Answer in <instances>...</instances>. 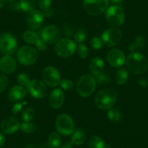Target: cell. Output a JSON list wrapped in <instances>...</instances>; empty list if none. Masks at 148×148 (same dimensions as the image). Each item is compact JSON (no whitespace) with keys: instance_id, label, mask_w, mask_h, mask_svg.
<instances>
[{"instance_id":"cell-17","label":"cell","mask_w":148,"mask_h":148,"mask_svg":"<svg viewBox=\"0 0 148 148\" xmlns=\"http://www.w3.org/2000/svg\"><path fill=\"white\" fill-rule=\"evenodd\" d=\"M17 68V62L11 55H5L0 59V71L10 74L15 72Z\"/></svg>"},{"instance_id":"cell-51","label":"cell","mask_w":148,"mask_h":148,"mask_svg":"<svg viewBox=\"0 0 148 148\" xmlns=\"http://www.w3.org/2000/svg\"><path fill=\"white\" fill-rule=\"evenodd\" d=\"M15 0H7V2H10V3H13V2H15Z\"/></svg>"},{"instance_id":"cell-8","label":"cell","mask_w":148,"mask_h":148,"mask_svg":"<svg viewBox=\"0 0 148 148\" xmlns=\"http://www.w3.org/2000/svg\"><path fill=\"white\" fill-rule=\"evenodd\" d=\"M55 127L60 134L64 136H68L72 134L74 132L73 121L68 114H60L57 118Z\"/></svg>"},{"instance_id":"cell-49","label":"cell","mask_w":148,"mask_h":148,"mask_svg":"<svg viewBox=\"0 0 148 148\" xmlns=\"http://www.w3.org/2000/svg\"><path fill=\"white\" fill-rule=\"evenodd\" d=\"M71 145H64V146L60 147L59 148H71Z\"/></svg>"},{"instance_id":"cell-23","label":"cell","mask_w":148,"mask_h":148,"mask_svg":"<svg viewBox=\"0 0 148 148\" xmlns=\"http://www.w3.org/2000/svg\"><path fill=\"white\" fill-rule=\"evenodd\" d=\"M41 37L39 36L36 33L34 32L33 31H27L23 34V39L25 42L31 45H36L39 40Z\"/></svg>"},{"instance_id":"cell-3","label":"cell","mask_w":148,"mask_h":148,"mask_svg":"<svg viewBox=\"0 0 148 148\" xmlns=\"http://www.w3.org/2000/svg\"><path fill=\"white\" fill-rule=\"evenodd\" d=\"M96 81L90 74L84 75L79 79L77 84V92L82 97H88L95 90Z\"/></svg>"},{"instance_id":"cell-35","label":"cell","mask_w":148,"mask_h":148,"mask_svg":"<svg viewBox=\"0 0 148 148\" xmlns=\"http://www.w3.org/2000/svg\"><path fill=\"white\" fill-rule=\"evenodd\" d=\"M60 86L65 91H71L73 88V83L71 79H65L60 82Z\"/></svg>"},{"instance_id":"cell-26","label":"cell","mask_w":148,"mask_h":148,"mask_svg":"<svg viewBox=\"0 0 148 148\" xmlns=\"http://www.w3.org/2000/svg\"><path fill=\"white\" fill-rule=\"evenodd\" d=\"M36 5V0H21L20 2L21 9L23 10L24 12H27L34 10Z\"/></svg>"},{"instance_id":"cell-15","label":"cell","mask_w":148,"mask_h":148,"mask_svg":"<svg viewBox=\"0 0 148 148\" xmlns=\"http://www.w3.org/2000/svg\"><path fill=\"white\" fill-rule=\"evenodd\" d=\"M107 60L111 66L121 68L126 61L124 53L119 49H113L109 51L107 55Z\"/></svg>"},{"instance_id":"cell-29","label":"cell","mask_w":148,"mask_h":148,"mask_svg":"<svg viewBox=\"0 0 148 148\" xmlns=\"http://www.w3.org/2000/svg\"><path fill=\"white\" fill-rule=\"evenodd\" d=\"M95 81L100 85H106L110 82L111 79L108 73H100L98 75H96L95 77Z\"/></svg>"},{"instance_id":"cell-39","label":"cell","mask_w":148,"mask_h":148,"mask_svg":"<svg viewBox=\"0 0 148 148\" xmlns=\"http://www.w3.org/2000/svg\"><path fill=\"white\" fill-rule=\"evenodd\" d=\"M36 46L37 49H39V51H44L45 49H47V43L45 42L42 38L39 39V40L38 41L36 44Z\"/></svg>"},{"instance_id":"cell-38","label":"cell","mask_w":148,"mask_h":148,"mask_svg":"<svg viewBox=\"0 0 148 148\" xmlns=\"http://www.w3.org/2000/svg\"><path fill=\"white\" fill-rule=\"evenodd\" d=\"M51 4H52V0H39L38 2V5L42 10L50 8Z\"/></svg>"},{"instance_id":"cell-2","label":"cell","mask_w":148,"mask_h":148,"mask_svg":"<svg viewBox=\"0 0 148 148\" xmlns=\"http://www.w3.org/2000/svg\"><path fill=\"white\" fill-rule=\"evenodd\" d=\"M118 98V92L113 89H103L95 97V105L100 110H109L114 105Z\"/></svg>"},{"instance_id":"cell-12","label":"cell","mask_w":148,"mask_h":148,"mask_svg":"<svg viewBox=\"0 0 148 148\" xmlns=\"http://www.w3.org/2000/svg\"><path fill=\"white\" fill-rule=\"evenodd\" d=\"M41 38L47 44L57 43L61 38L60 30L56 25H47L42 30Z\"/></svg>"},{"instance_id":"cell-33","label":"cell","mask_w":148,"mask_h":148,"mask_svg":"<svg viewBox=\"0 0 148 148\" xmlns=\"http://www.w3.org/2000/svg\"><path fill=\"white\" fill-rule=\"evenodd\" d=\"M17 80L18 82L21 85V86H27L29 84L30 78L29 76L25 73H20L18 76H17Z\"/></svg>"},{"instance_id":"cell-16","label":"cell","mask_w":148,"mask_h":148,"mask_svg":"<svg viewBox=\"0 0 148 148\" xmlns=\"http://www.w3.org/2000/svg\"><path fill=\"white\" fill-rule=\"evenodd\" d=\"M21 127L19 120L13 116H8L5 118L1 123V129L3 132L8 134L15 133Z\"/></svg>"},{"instance_id":"cell-4","label":"cell","mask_w":148,"mask_h":148,"mask_svg":"<svg viewBox=\"0 0 148 148\" xmlns=\"http://www.w3.org/2000/svg\"><path fill=\"white\" fill-rule=\"evenodd\" d=\"M18 49L15 37L10 33L0 34V52L5 55H12Z\"/></svg>"},{"instance_id":"cell-41","label":"cell","mask_w":148,"mask_h":148,"mask_svg":"<svg viewBox=\"0 0 148 148\" xmlns=\"http://www.w3.org/2000/svg\"><path fill=\"white\" fill-rule=\"evenodd\" d=\"M24 104H22L21 102H18V103H15L12 108V113H13L14 114H17V113H20V112L21 111V110H22L23 106Z\"/></svg>"},{"instance_id":"cell-30","label":"cell","mask_w":148,"mask_h":148,"mask_svg":"<svg viewBox=\"0 0 148 148\" xmlns=\"http://www.w3.org/2000/svg\"><path fill=\"white\" fill-rule=\"evenodd\" d=\"M49 144L53 148L58 147L60 145L61 143V138L60 135L57 133H52L49 134V138H48Z\"/></svg>"},{"instance_id":"cell-13","label":"cell","mask_w":148,"mask_h":148,"mask_svg":"<svg viewBox=\"0 0 148 148\" xmlns=\"http://www.w3.org/2000/svg\"><path fill=\"white\" fill-rule=\"evenodd\" d=\"M28 91L32 97L36 99H42L47 95L46 85L39 79H34L31 81L29 84L27 86Z\"/></svg>"},{"instance_id":"cell-36","label":"cell","mask_w":148,"mask_h":148,"mask_svg":"<svg viewBox=\"0 0 148 148\" xmlns=\"http://www.w3.org/2000/svg\"><path fill=\"white\" fill-rule=\"evenodd\" d=\"M9 80L8 77L3 74H0V93L3 92L8 87Z\"/></svg>"},{"instance_id":"cell-37","label":"cell","mask_w":148,"mask_h":148,"mask_svg":"<svg viewBox=\"0 0 148 148\" xmlns=\"http://www.w3.org/2000/svg\"><path fill=\"white\" fill-rule=\"evenodd\" d=\"M91 46L95 49H99L102 47V41L99 37H94L90 42Z\"/></svg>"},{"instance_id":"cell-47","label":"cell","mask_w":148,"mask_h":148,"mask_svg":"<svg viewBox=\"0 0 148 148\" xmlns=\"http://www.w3.org/2000/svg\"><path fill=\"white\" fill-rule=\"evenodd\" d=\"M7 0H0V9H2V8H4V6L6 4Z\"/></svg>"},{"instance_id":"cell-9","label":"cell","mask_w":148,"mask_h":148,"mask_svg":"<svg viewBox=\"0 0 148 148\" xmlns=\"http://www.w3.org/2000/svg\"><path fill=\"white\" fill-rule=\"evenodd\" d=\"M109 0H84V8L92 16L100 15L107 10Z\"/></svg>"},{"instance_id":"cell-43","label":"cell","mask_w":148,"mask_h":148,"mask_svg":"<svg viewBox=\"0 0 148 148\" xmlns=\"http://www.w3.org/2000/svg\"><path fill=\"white\" fill-rule=\"evenodd\" d=\"M139 84L141 87H147L148 85V81L147 79H145V78H142V79H139Z\"/></svg>"},{"instance_id":"cell-27","label":"cell","mask_w":148,"mask_h":148,"mask_svg":"<svg viewBox=\"0 0 148 148\" xmlns=\"http://www.w3.org/2000/svg\"><path fill=\"white\" fill-rule=\"evenodd\" d=\"M108 118L112 122H119L121 119L122 114L121 111L116 108H112L108 111Z\"/></svg>"},{"instance_id":"cell-25","label":"cell","mask_w":148,"mask_h":148,"mask_svg":"<svg viewBox=\"0 0 148 148\" xmlns=\"http://www.w3.org/2000/svg\"><path fill=\"white\" fill-rule=\"evenodd\" d=\"M89 148H106V145L102 138L93 136L89 142Z\"/></svg>"},{"instance_id":"cell-42","label":"cell","mask_w":148,"mask_h":148,"mask_svg":"<svg viewBox=\"0 0 148 148\" xmlns=\"http://www.w3.org/2000/svg\"><path fill=\"white\" fill-rule=\"evenodd\" d=\"M42 12L44 18H50V17H52V15H53L54 10L52 8H47V9L45 10H43Z\"/></svg>"},{"instance_id":"cell-28","label":"cell","mask_w":148,"mask_h":148,"mask_svg":"<svg viewBox=\"0 0 148 148\" xmlns=\"http://www.w3.org/2000/svg\"><path fill=\"white\" fill-rule=\"evenodd\" d=\"M35 110L33 108H27L23 110L21 115V118L24 122H30L34 119Z\"/></svg>"},{"instance_id":"cell-7","label":"cell","mask_w":148,"mask_h":148,"mask_svg":"<svg viewBox=\"0 0 148 148\" xmlns=\"http://www.w3.org/2000/svg\"><path fill=\"white\" fill-rule=\"evenodd\" d=\"M76 49V43L68 38L60 39L55 46V51L56 54L62 58H68L72 56Z\"/></svg>"},{"instance_id":"cell-5","label":"cell","mask_w":148,"mask_h":148,"mask_svg":"<svg viewBox=\"0 0 148 148\" xmlns=\"http://www.w3.org/2000/svg\"><path fill=\"white\" fill-rule=\"evenodd\" d=\"M106 19L108 23L113 28H119L123 25L125 15L121 7L114 5L110 7L106 12Z\"/></svg>"},{"instance_id":"cell-34","label":"cell","mask_w":148,"mask_h":148,"mask_svg":"<svg viewBox=\"0 0 148 148\" xmlns=\"http://www.w3.org/2000/svg\"><path fill=\"white\" fill-rule=\"evenodd\" d=\"M76 49H77V52H78V55L81 58H86L87 57L88 55V49L87 47L85 46L84 44H79L78 45V47H76Z\"/></svg>"},{"instance_id":"cell-1","label":"cell","mask_w":148,"mask_h":148,"mask_svg":"<svg viewBox=\"0 0 148 148\" xmlns=\"http://www.w3.org/2000/svg\"><path fill=\"white\" fill-rule=\"evenodd\" d=\"M126 67L134 74L144 73L148 68V60L139 52H131L126 59Z\"/></svg>"},{"instance_id":"cell-44","label":"cell","mask_w":148,"mask_h":148,"mask_svg":"<svg viewBox=\"0 0 148 148\" xmlns=\"http://www.w3.org/2000/svg\"><path fill=\"white\" fill-rule=\"evenodd\" d=\"M10 9L12 10L18 11L21 10V6H20V3H16V2H13V3L10 4Z\"/></svg>"},{"instance_id":"cell-14","label":"cell","mask_w":148,"mask_h":148,"mask_svg":"<svg viewBox=\"0 0 148 148\" xmlns=\"http://www.w3.org/2000/svg\"><path fill=\"white\" fill-rule=\"evenodd\" d=\"M44 21L42 12L37 10H34L28 13L26 16V22L30 29L36 31L41 28Z\"/></svg>"},{"instance_id":"cell-46","label":"cell","mask_w":148,"mask_h":148,"mask_svg":"<svg viewBox=\"0 0 148 148\" xmlns=\"http://www.w3.org/2000/svg\"><path fill=\"white\" fill-rule=\"evenodd\" d=\"M39 148H53L49 143H45L43 145H41V147Z\"/></svg>"},{"instance_id":"cell-19","label":"cell","mask_w":148,"mask_h":148,"mask_svg":"<svg viewBox=\"0 0 148 148\" xmlns=\"http://www.w3.org/2000/svg\"><path fill=\"white\" fill-rule=\"evenodd\" d=\"M27 91L23 86H15L10 90L8 93V99L11 102H18L25 97Z\"/></svg>"},{"instance_id":"cell-20","label":"cell","mask_w":148,"mask_h":148,"mask_svg":"<svg viewBox=\"0 0 148 148\" xmlns=\"http://www.w3.org/2000/svg\"><path fill=\"white\" fill-rule=\"evenodd\" d=\"M103 68L104 62L101 58H98V57H95L90 61L89 69H90V71L95 76L102 73V71H103Z\"/></svg>"},{"instance_id":"cell-48","label":"cell","mask_w":148,"mask_h":148,"mask_svg":"<svg viewBox=\"0 0 148 148\" xmlns=\"http://www.w3.org/2000/svg\"><path fill=\"white\" fill-rule=\"evenodd\" d=\"M111 2L113 4H115V5H117V4H119L122 0H110Z\"/></svg>"},{"instance_id":"cell-24","label":"cell","mask_w":148,"mask_h":148,"mask_svg":"<svg viewBox=\"0 0 148 148\" xmlns=\"http://www.w3.org/2000/svg\"><path fill=\"white\" fill-rule=\"evenodd\" d=\"M128 78H129V74L127 71L124 68H120L116 73V81L118 84L124 85L127 82Z\"/></svg>"},{"instance_id":"cell-40","label":"cell","mask_w":148,"mask_h":148,"mask_svg":"<svg viewBox=\"0 0 148 148\" xmlns=\"http://www.w3.org/2000/svg\"><path fill=\"white\" fill-rule=\"evenodd\" d=\"M64 34L65 36H67L68 37H71L73 36V29L72 27L71 26V25L66 23L64 24Z\"/></svg>"},{"instance_id":"cell-22","label":"cell","mask_w":148,"mask_h":148,"mask_svg":"<svg viewBox=\"0 0 148 148\" xmlns=\"http://www.w3.org/2000/svg\"><path fill=\"white\" fill-rule=\"evenodd\" d=\"M86 139L85 132L82 129H79L74 132L71 137L72 143L76 145H82Z\"/></svg>"},{"instance_id":"cell-6","label":"cell","mask_w":148,"mask_h":148,"mask_svg":"<svg viewBox=\"0 0 148 148\" xmlns=\"http://www.w3.org/2000/svg\"><path fill=\"white\" fill-rule=\"evenodd\" d=\"M38 58V54L34 47L23 46L17 52V59L18 62L23 65H31L35 63Z\"/></svg>"},{"instance_id":"cell-45","label":"cell","mask_w":148,"mask_h":148,"mask_svg":"<svg viewBox=\"0 0 148 148\" xmlns=\"http://www.w3.org/2000/svg\"><path fill=\"white\" fill-rule=\"evenodd\" d=\"M5 142V137L2 132H0V147H2Z\"/></svg>"},{"instance_id":"cell-11","label":"cell","mask_w":148,"mask_h":148,"mask_svg":"<svg viewBox=\"0 0 148 148\" xmlns=\"http://www.w3.org/2000/svg\"><path fill=\"white\" fill-rule=\"evenodd\" d=\"M42 77L45 83L51 87H55L60 84V75L58 70L52 66H48L44 69Z\"/></svg>"},{"instance_id":"cell-21","label":"cell","mask_w":148,"mask_h":148,"mask_svg":"<svg viewBox=\"0 0 148 148\" xmlns=\"http://www.w3.org/2000/svg\"><path fill=\"white\" fill-rule=\"evenodd\" d=\"M146 41L145 37L142 36H138L135 37L132 43L129 45V49L131 52H137V51L140 50L145 47Z\"/></svg>"},{"instance_id":"cell-10","label":"cell","mask_w":148,"mask_h":148,"mask_svg":"<svg viewBox=\"0 0 148 148\" xmlns=\"http://www.w3.org/2000/svg\"><path fill=\"white\" fill-rule=\"evenodd\" d=\"M101 39L105 46L114 47L121 41L122 32L116 28H108L102 33Z\"/></svg>"},{"instance_id":"cell-50","label":"cell","mask_w":148,"mask_h":148,"mask_svg":"<svg viewBox=\"0 0 148 148\" xmlns=\"http://www.w3.org/2000/svg\"><path fill=\"white\" fill-rule=\"evenodd\" d=\"M26 148H36L35 146H34V145H28V146L26 147Z\"/></svg>"},{"instance_id":"cell-32","label":"cell","mask_w":148,"mask_h":148,"mask_svg":"<svg viewBox=\"0 0 148 148\" xmlns=\"http://www.w3.org/2000/svg\"><path fill=\"white\" fill-rule=\"evenodd\" d=\"M86 39V32L84 28L79 30L74 35V40L79 44H82Z\"/></svg>"},{"instance_id":"cell-31","label":"cell","mask_w":148,"mask_h":148,"mask_svg":"<svg viewBox=\"0 0 148 148\" xmlns=\"http://www.w3.org/2000/svg\"><path fill=\"white\" fill-rule=\"evenodd\" d=\"M21 129L24 133L32 134L36 131V126L31 122H24L21 125Z\"/></svg>"},{"instance_id":"cell-18","label":"cell","mask_w":148,"mask_h":148,"mask_svg":"<svg viewBox=\"0 0 148 148\" xmlns=\"http://www.w3.org/2000/svg\"><path fill=\"white\" fill-rule=\"evenodd\" d=\"M65 100L64 92L60 89H55L49 96V105L53 109H59L62 106Z\"/></svg>"}]
</instances>
